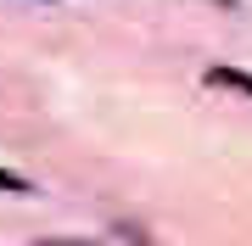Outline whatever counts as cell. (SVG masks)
I'll list each match as a JSON object with an SVG mask.
<instances>
[{
	"label": "cell",
	"mask_w": 252,
	"mask_h": 246,
	"mask_svg": "<svg viewBox=\"0 0 252 246\" xmlns=\"http://www.w3.org/2000/svg\"><path fill=\"white\" fill-rule=\"evenodd\" d=\"M207 79H213V84H230V90H241V95H252V79H247V73H235V67H213Z\"/></svg>",
	"instance_id": "obj_1"
},
{
	"label": "cell",
	"mask_w": 252,
	"mask_h": 246,
	"mask_svg": "<svg viewBox=\"0 0 252 246\" xmlns=\"http://www.w3.org/2000/svg\"><path fill=\"white\" fill-rule=\"evenodd\" d=\"M34 246H90V241H34Z\"/></svg>",
	"instance_id": "obj_3"
},
{
	"label": "cell",
	"mask_w": 252,
	"mask_h": 246,
	"mask_svg": "<svg viewBox=\"0 0 252 246\" xmlns=\"http://www.w3.org/2000/svg\"><path fill=\"white\" fill-rule=\"evenodd\" d=\"M0 191H28V179H17V173H6V168H0Z\"/></svg>",
	"instance_id": "obj_2"
},
{
	"label": "cell",
	"mask_w": 252,
	"mask_h": 246,
	"mask_svg": "<svg viewBox=\"0 0 252 246\" xmlns=\"http://www.w3.org/2000/svg\"><path fill=\"white\" fill-rule=\"evenodd\" d=\"M224 6H230V0H224Z\"/></svg>",
	"instance_id": "obj_4"
}]
</instances>
